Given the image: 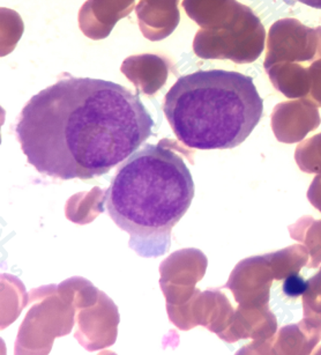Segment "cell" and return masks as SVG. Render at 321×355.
I'll return each mask as SVG.
<instances>
[{"mask_svg": "<svg viewBox=\"0 0 321 355\" xmlns=\"http://www.w3.org/2000/svg\"><path fill=\"white\" fill-rule=\"evenodd\" d=\"M155 123L122 85L67 77L34 95L15 133L29 164L62 181L108 174L153 136Z\"/></svg>", "mask_w": 321, "mask_h": 355, "instance_id": "cell-1", "label": "cell"}, {"mask_svg": "<svg viewBox=\"0 0 321 355\" xmlns=\"http://www.w3.org/2000/svg\"><path fill=\"white\" fill-rule=\"evenodd\" d=\"M194 182L178 154L162 145H145L124 161L104 195L113 223L129 234V247L143 258L163 256L172 228L187 212Z\"/></svg>", "mask_w": 321, "mask_h": 355, "instance_id": "cell-2", "label": "cell"}, {"mask_svg": "<svg viewBox=\"0 0 321 355\" xmlns=\"http://www.w3.org/2000/svg\"><path fill=\"white\" fill-rule=\"evenodd\" d=\"M163 112L181 143L200 150H230L248 139L264 112L253 79L234 71H198L176 81Z\"/></svg>", "mask_w": 321, "mask_h": 355, "instance_id": "cell-3", "label": "cell"}, {"mask_svg": "<svg viewBox=\"0 0 321 355\" xmlns=\"http://www.w3.org/2000/svg\"><path fill=\"white\" fill-rule=\"evenodd\" d=\"M182 5L201 27L193 41L199 58L250 64L262 56L265 27L251 8L237 0H183Z\"/></svg>", "mask_w": 321, "mask_h": 355, "instance_id": "cell-4", "label": "cell"}, {"mask_svg": "<svg viewBox=\"0 0 321 355\" xmlns=\"http://www.w3.org/2000/svg\"><path fill=\"white\" fill-rule=\"evenodd\" d=\"M321 60V27L310 28L296 19H282L273 24L267 39L264 67L279 62L311 65Z\"/></svg>", "mask_w": 321, "mask_h": 355, "instance_id": "cell-5", "label": "cell"}, {"mask_svg": "<svg viewBox=\"0 0 321 355\" xmlns=\"http://www.w3.org/2000/svg\"><path fill=\"white\" fill-rule=\"evenodd\" d=\"M265 71L274 87L288 98L311 95L321 105V60L311 65L279 62Z\"/></svg>", "mask_w": 321, "mask_h": 355, "instance_id": "cell-6", "label": "cell"}, {"mask_svg": "<svg viewBox=\"0 0 321 355\" xmlns=\"http://www.w3.org/2000/svg\"><path fill=\"white\" fill-rule=\"evenodd\" d=\"M134 8L136 0H87L79 11V27L88 39H107L116 24Z\"/></svg>", "mask_w": 321, "mask_h": 355, "instance_id": "cell-7", "label": "cell"}, {"mask_svg": "<svg viewBox=\"0 0 321 355\" xmlns=\"http://www.w3.org/2000/svg\"><path fill=\"white\" fill-rule=\"evenodd\" d=\"M181 0H140L136 6L140 31L147 40L157 42L175 32L181 21Z\"/></svg>", "mask_w": 321, "mask_h": 355, "instance_id": "cell-8", "label": "cell"}, {"mask_svg": "<svg viewBox=\"0 0 321 355\" xmlns=\"http://www.w3.org/2000/svg\"><path fill=\"white\" fill-rule=\"evenodd\" d=\"M172 69L168 58L153 53L127 57L120 67L122 73L146 95H154L165 86Z\"/></svg>", "mask_w": 321, "mask_h": 355, "instance_id": "cell-9", "label": "cell"}, {"mask_svg": "<svg viewBox=\"0 0 321 355\" xmlns=\"http://www.w3.org/2000/svg\"><path fill=\"white\" fill-rule=\"evenodd\" d=\"M307 288H309V284L306 280L296 273L288 275L282 286L283 293L288 297H293V299L303 295Z\"/></svg>", "mask_w": 321, "mask_h": 355, "instance_id": "cell-10", "label": "cell"}, {"mask_svg": "<svg viewBox=\"0 0 321 355\" xmlns=\"http://www.w3.org/2000/svg\"><path fill=\"white\" fill-rule=\"evenodd\" d=\"M300 3L302 4L307 5V6H311V8H318V10H321V0H298Z\"/></svg>", "mask_w": 321, "mask_h": 355, "instance_id": "cell-11", "label": "cell"}]
</instances>
